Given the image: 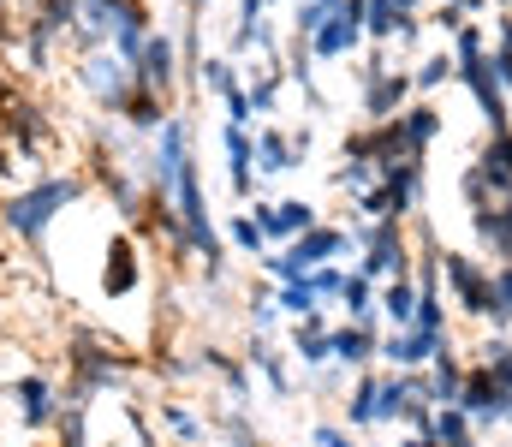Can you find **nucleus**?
I'll list each match as a JSON object with an SVG mask.
<instances>
[{
  "label": "nucleus",
  "mask_w": 512,
  "mask_h": 447,
  "mask_svg": "<svg viewBox=\"0 0 512 447\" xmlns=\"http://www.w3.org/2000/svg\"><path fill=\"white\" fill-rule=\"evenodd\" d=\"M507 400H512V394H501V388H495V376H489L483 364H471V370H465V388H459V412L477 424V436H483V430H495V424L507 418Z\"/></svg>",
  "instance_id": "ddd939ff"
},
{
  "label": "nucleus",
  "mask_w": 512,
  "mask_h": 447,
  "mask_svg": "<svg viewBox=\"0 0 512 447\" xmlns=\"http://www.w3.org/2000/svg\"><path fill=\"white\" fill-rule=\"evenodd\" d=\"M423 24H429V30H441V36H453L459 24H471V12H459V6H447V0H435V6L423 12Z\"/></svg>",
  "instance_id": "a19ab883"
},
{
  "label": "nucleus",
  "mask_w": 512,
  "mask_h": 447,
  "mask_svg": "<svg viewBox=\"0 0 512 447\" xmlns=\"http://www.w3.org/2000/svg\"><path fill=\"white\" fill-rule=\"evenodd\" d=\"M417 102V90H411V66H393L382 78H370V84H358V120L364 126H382L393 114H405Z\"/></svg>",
  "instance_id": "1a4fd4ad"
},
{
  "label": "nucleus",
  "mask_w": 512,
  "mask_h": 447,
  "mask_svg": "<svg viewBox=\"0 0 512 447\" xmlns=\"http://www.w3.org/2000/svg\"><path fill=\"white\" fill-rule=\"evenodd\" d=\"M376 394H382V364H376V370H358L352 388H346V400H340V424H346L352 436L382 430V424H376Z\"/></svg>",
  "instance_id": "f3484780"
},
{
  "label": "nucleus",
  "mask_w": 512,
  "mask_h": 447,
  "mask_svg": "<svg viewBox=\"0 0 512 447\" xmlns=\"http://www.w3.org/2000/svg\"><path fill=\"white\" fill-rule=\"evenodd\" d=\"M447 6H459V12H471V18H477V12H489V0H447Z\"/></svg>",
  "instance_id": "49530a36"
},
{
  "label": "nucleus",
  "mask_w": 512,
  "mask_h": 447,
  "mask_svg": "<svg viewBox=\"0 0 512 447\" xmlns=\"http://www.w3.org/2000/svg\"><path fill=\"white\" fill-rule=\"evenodd\" d=\"M382 316L376 322H334V364L340 370H376V358H382Z\"/></svg>",
  "instance_id": "f8f14e48"
},
{
  "label": "nucleus",
  "mask_w": 512,
  "mask_h": 447,
  "mask_svg": "<svg viewBox=\"0 0 512 447\" xmlns=\"http://www.w3.org/2000/svg\"><path fill=\"white\" fill-rule=\"evenodd\" d=\"M376 316H382V328H411L417 322V281L411 275H393L376 287Z\"/></svg>",
  "instance_id": "412c9836"
},
{
  "label": "nucleus",
  "mask_w": 512,
  "mask_h": 447,
  "mask_svg": "<svg viewBox=\"0 0 512 447\" xmlns=\"http://www.w3.org/2000/svg\"><path fill=\"white\" fill-rule=\"evenodd\" d=\"M131 84H137V90H155L161 102H173V108H179V84H185L179 36L149 30V36H143V48H137V60H131Z\"/></svg>",
  "instance_id": "423d86ee"
},
{
  "label": "nucleus",
  "mask_w": 512,
  "mask_h": 447,
  "mask_svg": "<svg viewBox=\"0 0 512 447\" xmlns=\"http://www.w3.org/2000/svg\"><path fill=\"white\" fill-rule=\"evenodd\" d=\"M6 400H12V412H18V430H30V436H42V430H54L60 424V382L48 376V370H18L12 382H6Z\"/></svg>",
  "instance_id": "0eeeda50"
},
{
  "label": "nucleus",
  "mask_w": 512,
  "mask_h": 447,
  "mask_svg": "<svg viewBox=\"0 0 512 447\" xmlns=\"http://www.w3.org/2000/svg\"><path fill=\"white\" fill-rule=\"evenodd\" d=\"M221 155H227L233 203L245 209L256 191H262V173H256V132H251V126H221Z\"/></svg>",
  "instance_id": "9d476101"
},
{
  "label": "nucleus",
  "mask_w": 512,
  "mask_h": 447,
  "mask_svg": "<svg viewBox=\"0 0 512 447\" xmlns=\"http://www.w3.org/2000/svg\"><path fill=\"white\" fill-rule=\"evenodd\" d=\"M477 161L489 167V179H495V191L507 197V191H512V132H501V138H489V144L477 149Z\"/></svg>",
  "instance_id": "473e14b6"
},
{
  "label": "nucleus",
  "mask_w": 512,
  "mask_h": 447,
  "mask_svg": "<svg viewBox=\"0 0 512 447\" xmlns=\"http://www.w3.org/2000/svg\"><path fill=\"white\" fill-rule=\"evenodd\" d=\"M459 197H465V209H489L501 191H495V179H489V167L483 161H471L465 173H459Z\"/></svg>",
  "instance_id": "e433bc0d"
},
{
  "label": "nucleus",
  "mask_w": 512,
  "mask_h": 447,
  "mask_svg": "<svg viewBox=\"0 0 512 447\" xmlns=\"http://www.w3.org/2000/svg\"><path fill=\"white\" fill-rule=\"evenodd\" d=\"M465 221H471L477 257H483L489 269H501V263H512V221L501 215V203H489V209H465Z\"/></svg>",
  "instance_id": "dca6fc26"
},
{
  "label": "nucleus",
  "mask_w": 512,
  "mask_h": 447,
  "mask_svg": "<svg viewBox=\"0 0 512 447\" xmlns=\"http://www.w3.org/2000/svg\"><path fill=\"white\" fill-rule=\"evenodd\" d=\"M352 233V251H358V275L364 281H393V275H411L417 263V239L405 221H340Z\"/></svg>",
  "instance_id": "f03ea898"
},
{
  "label": "nucleus",
  "mask_w": 512,
  "mask_h": 447,
  "mask_svg": "<svg viewBox=\"0 0 512 447\" xmlns=\"http://www.w3.org/2000/svg\"><path fill=\"white\" fill-rule=\"evenodd\" d=\"M393 6H399V12H423L429 0H393Z\"/></svg>",
  "instance_id": "09e8293b"
},
{
  "label": "nucleus",
  "mask_w": 512,
  "mask_h": 447,
  "mask_svg": "<svg viewBox=\"0 0 512 447\" xmlns=\"http://www.w3.org/2000/svg\"><path fill=\"white\" fill-rule=\"evenodd\" d=\"M328 0H292V36H316L322 24H328Z\"/></svg>",
  "instance_id": "58836bf2"
},
{
  "label": "nucleus",
  "mask_w": 512,
  "mask_h": 447,
  "mask_svg": "<svg viewBox=\"0 0 512 447\" xmlns=\"http://www.w3.org/2000/svg\"><path fill=\"white\" fill-rule=\"evenodd\" d=\"M489 12H512V0H489Z\"/></svg>",
  "instance_id": "603ef678"
},
{
  "label": "nucleus",
  "mask_w": 512,
  "mask_h": 447,
  "mask_svg": "<svg viewBox=\"0 0 512 447\" xmlns=\"http://www.w3.org/2000/svg\"><path fill=\"white\" fill-rule=\"evenodd\" d=\"M489 66H495V78H501V90L512 96V48H489Z\"/></svg>",
  "instance_id": "c03bdc74"
},
{
  "label": "nucleus",
  "mask_w": 512,
  "mask_h": 447,
  "mask_svg": "<svg viewBox=\"0 0 512 447\" xmlns=\"http://www.w3.org/2000/svg\"><path fill=\"white\" fill-rule=\"evenodd\" d=\"M304 382H310L322 400H334V394H346V388H352V370H340V364H322V370H304Z\"/></svg>",
  "instance_id": "ea45409f"
},
{
  "label": "nucleus",
  "mask_w": 512,
  "mask_h": 447,
  "mask_svg": "<svg viewBox=\"0 0 512 447\" xmlns=\"http://www.w3.org/2000/svg\"><path fill=\"white\" fill-rule=\"evenodd\" d=\"M6 90H12V72H6V66H0V96H6Z\"/></svg>",
  "instance_id": "3c124183"
},
{
  "label": "nucleus",
  "mask_w": 512,
  "mask_h": 447,
  "mask_svg": "<svg viewBox=\"0 0 512 447\" xmlns=\"http://www.w3.org/2000/svg\"><path fill=\"white\" fill-rule=\"evenodd\" d=\"M489 298H495L489 328H495V334H512V263H501V269L489 275Z\"/></svg>",
  "instance_id": "f704fd0d"
},
{
  "label": "nucleus",
  "mask_w": 512,
  "mask_h": 447,
  "mask_svg": "<svg viewBox=\"0 0 512 447\" xmlns=\"http://www.w3.org/2000/svg\"><path fill=\"white\" fill-rule=\"evenodd\" d=\"M334 310H340V322H376V281H364L358 269L346 275V287L334 298Z\"/></svg>",
  "instance_id": "cd10ccee"
},
{
  "label": "nucleus",
  "mask_w": 512,
  "mask_h": 447,
  "mask_svg": "<svg viewBox=\"0 0 512 447\" xmlns=\"http://www.w3.org/2000/svg\"><path fill=\"white\" fill-rule=\"evenodd\" d=\"M221 245H227L233 257H251V263H256V257L268 251V233L256 227V215H251V209H233V215L221 221Z\"/></svg>",
  "instance_id": "393cba45"
},
{
  "label": "nucleus",
  "mask_w": 512,
  "mask_h": 447,
  "mask_svg": "<svg viewBox=\"0 0 512 447\" xmlns=\"http://www.w3.org/2000/svg\"><path fill=\"white\" fill-rule=\"evenodd\" d=\"M489 263L477 257V251H453V245H441V293L459 304V316L465 322H483L489 328V310H495V298H489Z\"/></svg>",
  "instance_id": "39448f33"
},
{
  "label": "nucleus",
  "mask_w": 512,
  "mask_h": 447,
  "mask_svg": "<svg viewBox=\"0 0 512 447\" xmlns=\"http://www.w3.org/2000/svg\"><path fill=\"white\" fill-rule=\"evenodd\" d=\"M298 167H304V155L292 149V132L262 120V126H256V173H262V179H280V173H298Z\"/></svg>",
  "instance_id": "6ab92c4d"
},
{
  "label": "nucleus",
  "mask_w": 512,
  "mask_h": 447,
  "mask_svg": "<svg viewBox=\"0 0 512 447\" xmlns=\"http://www.w3.org/2000/svg\"><path fill=\"white\" fill-rule=\"evenodd\" d=\"M423 30H429V24H423V12H405V18H399V36H393V48H417V42H423Z\"/></svg>",
  "instance_id": "37998d69"
},
{
  "label": "nucleus",
  "mask_w": 512,
  "mask_h": 447,
  "mask_svg": "<svg viewBox=\"0 0 512 447\" xmlns=\"http://www.w3.org/2000/svg\"><path fill=\"white\" fill-rule=\"evenodd\" d=\"M376 185H382L376 161H340V167H334V191H346V197H364V191H376Z\"/></svg>",
  "instance_id": "c9c22d12"
},
{
  "label": "nucleus",
  "mask_w": 512,
  "mask_h": 447,
  "mask_svg": "<svg viewBox=\"0 0 512 447\" xmlns=\"http://www.w3.org/2000/svg\"><path fill=\"white\" fill-rule=\"evenodd\" d=\"M167 114H173V102H161L155 90H137V84L126 90V102L114 108V120H120L126 132H137V138H155V132L167 126Z\"/></svg>",
  "instance_id": "aec40b11"
},
{
  "label": "nucleus",
  "mask_w": 512,
  "mask_h": 447,
  "mask_svg": "<svg viewBox=\"0 0 512 447\" xmlns=\"http://www.w3.org/2000/svg\"><path fill=\"white\" fill-rule=\"evenodd\" d=\"M399 6L393 0H364V36L376 42V48H393V36H399Z\"/></svg>",
  "instance_id": "2f4dec72"
},
{
  "label": "nucleus",
  "mask_w": 512,
  "mask_h": 447,
  "mask_svg": "<svg viewBox=\"0 0 512 447\" xmlns=\"http://www.w3.org/2000/svg\"><path fill=\"white\" fill-rule=\"evenodd\" d=\"M399 120H405V138H411V149H417V155H429V144H435V138H441V126H447V120H441V108H435L429 96H417Z\"/></svg>",
  "instance_id": "bb28decb"
},
{
  "label": "nucleus",
  "mask_w": 512,
  "mask_h": 447,
  "mask_svg": "<svg viewBox=\"0 0 512 447\" xmlns=\"http://www.w3.org/2000/svg\"><path fill=\"white\" fill-rule=\"evenodd\" d=\"M411 406H423V400H417V388H411V370H382L376 424H405V418H411Z\"/></svg>",
  "instance_id": "4be33fe9"
},
{
  "label": "nucleus",
  "mask_w": 512,
  "mask_h": 447,
  "mask_svg": "<svg viewBox=\"0 0 512 447\" xmlns=\"http://www.w3.org/2000/svg\"><path fill=\"white\" fill-rule=\"evenodd\" d=\"M72 78H78V90L102 108V114H114L120 102H126L131 90V66L114 54V48H102V54H84V60H72Z\"/></svg>",
  "instance_id": "6e6552de"
},
{
  "label": "nucleus",
  "mask_w": 512,
  "mask_h": 447,
  "mask_svg": "<svg viewBox=\"0 0 512 447\" xmlns=\"http://www.w3.org/2000/svg\"><path fill=\"white\" fill-rule=\"evenodd\" d=\"M328 6H334V0H328Z\"/></svg>",
  "instance_id": "864d4df0"
},
{
  "label": "nucleus",
  "mask_w": 512,
  "mask_h": 447,
  "mask_svg": "<svg viewBox=\"0 0 512 447\" xmlns=\"http://www.w3.org/2000/svg\"><path fill=\"white\" fill-rule=\"evenodd\" d=\"M191 358H197V376H215V382L227 388V400H233V406H245V400H251V364H245V352H227V346H197Z\"/></svg>",
  "instance_id": "2eb2a0df"
},
{
  "label": "nucleus",
  "mask_w": 512,
  "mask_h": 447,
  "mask_svg": "<svg viewBox=\"0 0 512 447\" xmlns=\"http://www.w3.org/2000/svg\"><path fill=\"white\" fill-rule=\"evenodd\" d=\"M286 132H292V149L310 161V149H316V132H310V126H286Z\"/></svg>",
  "instance_id": "a18cd8bd"
},
{
  "label": "nucleus",
  "mask_w": 512,
  "mask_h": 447,
  "mask_svg": "<svg viewBox=\"0 0 512 447\" xmlns=\"http://www.w3.org/2000/svg\"><path fill=\"white\" fill-rule=\"evenodd\" d=\"M286 352H292V364H304V370H322V364H334V316L328 310H310L304 322H292L286 328Z\"/></svg>",
  "instance_id": "4468645a"
},
{
  "label": "nucleus",
  "mask_w": 512,
  "mask_h": 447,
  "mask_svg": "<svg viewBox=\"0 0 512 447\" xmlns=\"http://www.w3.org/2000/svg\"><path fill=\"white\" fill-rule=\"evenodd\" d=\"M239 84H245V72H239V60H233V54H209V60L197 66V90H203V96H215V102H227Z\"/></svg>",
  "instance_id": "a878e982"
},
{
  "label": "nucleus",
  "mask_w": 512,
  "mask_h": 447,
  "mask_svg": "<svg viewBox=\"0 0 512 447\" xmlns=\"http://www.w3.org/2000/svg\"><path fill=\"white\" fill-rule=\"evenodd\" d=\"M423 197H429V167L423 161H399L393 173H382L376 191L352 197V221H417L423 215Z\"/></svg>",
  "instance_id": "7ed1b4c3"
},
{
  "label": "nucleus",
  "mask_w": 512,
  "mask_h": 447,
  "mask_svg": "<svg viewBox=\"0 0 512 447\" xmlns=\"http://www.w3.org/2000/svg\"><path fill=\"white\" fill-rule=\"evenodd\" d=\"M90 197V179L72 173V167H54V173H36L12 191H0V233L24 251H42L48 233L72 215V203Z\"/></svg>",
  "instance_id": "f257e3e1"
},
{
  "label": "nucleus",
  "mask_w": 512,
  "mask_h": 447,
  "mask_svg": "<svg viewBox=\"0 0 512 447\" xmlns=\"http://www.w3.org/2000/svg\"><path fill=\"white\" fill-rule=\"evenodd\" d=\"M143 287H149V257H143L137 233L108 227V233H102V275H96V298H102V304H126V298H143Z\"/></svg>",
  "instance_id": "20e7f679"
},
{
  "label": "nucleus",
  "mask_w": 512,
  "mask_h": 447,
  "mask_svg": "<svg viewBox=\"0 0 512 447\" xmlns=\"http://www.w3.org/2000/svg\"><path fill=\"white\" fill-rule=\"evenodd\" d=\"M447 334H429V328H387L382 334V370H429L435 352H441Z\"/></svg>",
  "instance_id": "9b49d317"
},
{
  "label": "nucleus",
  "mask_w": 512,
  "mask_h": 447,
  "mask_svg": "<svg viewBox=\"0 0 512 447\" xmlns=\"http://www.w3.org/2000/svg\"><path fill=\"white\" fill-rule=\"evenodd\" d=\"M411 328L453 334V316H447V293H441V287H417V322H411Z\"/></svg>",
  "instance_id": "72a5a7b5"
},
{
  "label": "nucleus",
  "mask_w": 512,
  "mask_h": 447,
  "mask_svg": "<svg viewBox=\"0 0 512 447\" xmlns=\"http://www.w3.org/2000/svg\"><path fill=\"white\" fill-rule=\"evenodd\" d=\"M447 84H459V60L447 54V42H441V48H429L423 60H411V90H417V96H429V102H435V90H447Z\"/></svg>",
  "instance_id": "5701e85b"
},
{
  "label": "nucleus",
  "mask_w": 512,
  "mask_h": 447,
  "mask_svg": "<svg viewBox=\"0 0 512 447\" xmlns=\"http://www.w3.org/2000/svg\"><path fill=\"white\" fill-rule=\"evenodd\" d=\"M245 364L268 382V394H274V400H292V352H280L274 340L251 334V340H245Z\"/></svg>",
  "instance_id": "a211bd4d"
},
{
  "label": "nucleus",
  "mask_w": 512,
  "mask_h": 447,
  "mask_svg": "<svg viewBox=\"0 0 512 447\" xmlns=\"http://www.w3.org/2000/svg\"><path fill=\"white\" fill-rule=\"evenodd\" d=\"M149 418H155V424H161V430H167V436H173L179 447H197L203 436H209V424H203L197 412H185L179 400H167V394H161V400L149 406Z\"/></svg>",
  "instance_id": "b1692460"
},
{
  "label": "nucleus",
  "mask_w": 512,
  "mask_h": 447,
  "mask_svg": "<svg viewBox=\"0 0 512 447\" xmlns=\"http://www.w3.org/2000/svg\"><path fill=\"white\" fill-rule=\"evenodd\" d=\"M346 263H322V269H310V287H316V298H322V310H334V298H340V287H346Z\"/></svg>",
  "instance_id": "4c0bfd02"
},
{
  "label": "nucleus",
  "mask_w": 512,
  "mask_h": 447,
  "mask_svg": "<svg viewBox=\"0 0 512 447\" xmlns=\"http://www.w3.org/2000/svg\"><path fill=\"white\" fill-rule=\"evenodd\" d=\"M280 90H286V72L280 66H245V96H251L256 120L280 108Z\"/></svg>",
  "instance_id": "c85d7f7f"
},
{
  "label": "nucleus",
  "mask_w": 512,
  "mask_h": 447,
  "mask_svg": "<svg viewBox=\"0 0 512 447\" xmlns=\"http://www.w3.org/2000/svg\"><path fill=\"white\" fill-rule=\"evenodd\" d=\"M489 18H471V24H459L453 36H447V54L459 60V66H477V60H489Z\"/></svg>",
  "instance_id": "c756f323"
},
{
  "label": "nucleus",
  "mask_w": 512,
  "mask_h": 447,
  "mask_svg": "<svg viewBox=\"0 0 512 447\" xmlns=\"http://www.w3.org/2000/svg\"><path fill=\"white\" fill-rule=\"evenodd\" d=\"M495 203H501V215L512 221V191H507V197H495Z\"/></svg>",
  "instance_id": "8fccbe9b"
},
{
  "label": "nucleus",
  "mask_w": 512,
  "mask_h": 447,
  "mask_svg": "<svg viewBox=\"0 0 512 447\" xmlns=\"http://www.w3.org/2000/svg\"><path fill=\"white\" fill-rule=\"evenodd\" d=\"M399 447H441V442H435V436H405Z\"/></svg>",
  "instance_id": "de8ad7c7"
},
{
  "label": "nucleus",
  "mask_w": 512,
  "mask_h": 447,
  "mask_svg": "<svg viewBox=\"0 0 512 447\" xmlns=\"http://www.w3.org/2000/svg\"><path fill=\"white\" fill-rule=\"evenodd\" d=\"M274 304H280L286 322H304L310 310H322V298H316V287H310V275H304V281H280V287H274Z\"/></svg>",
  "instance_id": "7c9ffc66"
},
{
  "label": "nucleus",
  "mask_w": 512,
  "mask_h": 447,
  "mask_svg": "<svg viewBox=\"0 0 512 447\" xmlns=\"http://www.w3.org/2000/svg\"><path fill=\"white\" fill-rule=\"evenodd\" d=\"M310 447H358V436H352L346 424L322 418V424H310Z\"/></svg>",
  "instance_id": "79ce46f5"
}]
</instances>
